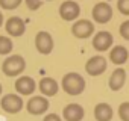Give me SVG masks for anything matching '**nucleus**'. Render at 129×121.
Segmentation results:
<instances>
[{"label": "nucleus", "instance_id": "nucleus-1", "mask_svg": "<svg viewBox=\"0 0 129 121\" xmlns=\"http://www.w3.org/2000/svg\"><path fill=\"white\" fill-rule=\"evenodd\" d=\"M61 85L69 95H79L85 91V79L79 73H67L62 77Z\"/></svg>", "mask_w": 129, "mask_h": 121}, {"label": "nucleus", "instance_id": "nucleus-2", "mask_svg": "<svg viewBox=\"0 0 129 121\" xmlns=\"http://www.w3.org/2000/svg\"><path fill=\"white\" fill-rule=\"evenodd\" d=\"M26 68V60L23 56L20 54H12L8 56L3 64H2V71L8 76V77H15L18 74H21Z\"/></svg>", "mask_w": 129, "mask_h": 121}, {"label": "nucleus", "instance_id": "nucleus-3", "mask_svg": "<svg viewBox=\"0 0 129 121\" xmlns=\"http://www.w3.org/2000/svg\"><path fill=\"white\" fill-rule=\"evenodd\" d=\"M0 106L8 113H18L23 109V98L17 94H6L0 100Z\"/></svg>", "mask_w": 129, "mask_h": 121}, {"label": "nucleus", "instance_id": "nucleus-4", "mask_svg": "<svg viewBox=\"0 0 129 121\" xmlns=\"http://www.w3.org/2000/svg\"><path fill=\"white\" fill-rule=\"evenodd\" d=\"M35 47L41 54H50L53 50V38L49 32L41 30L35 36Z\"/></svg>", "mask_w": 129, "mask_h": 121}, {"label": "nucleus", "instance_id": "nucleus-5", "mask_svg": "<svg viewBox=\"0 0 129 121\" xmlns=\"http://www.w3.org/2000/svg\"><path fill=\"white\" fill-rule=\"evenodd\" d=\"M93 18H94V21H97L100 24L108 23L112 18V8L109 6V3H106V2L96 3L93 8Z\"/></svg>", "mask_w": 129, "mask_h": 121}, {"label": "nucleus", "instance_id": "nucleus-6", "mask_svg": "<svg viewBox=\"0 0 129 121\" xmlns=\"http://www.w3.org/2000/svg\"><path fill=\"white\" fill-rule=\"evenodd\" d=\"M26 109L30 115H43L49 109V100L43 95H35L27 101Z\"/></svg>", "mask_w": 129, "mask_h": 121}, {"label": "nucleus", "instance_id": "nucleus-7", "mask_svg": "<svg viewBox=\"0 0 129 121\" xmlns=\"http://www.w3.org/2000/svg\"><path fill=\"white\" fill-rule=\"evenodd\" d=\"M106 67H108V62L103 56H93L85 64V70L90 76H100L102 73H105Z\"/></svg>", "mask_w": 129, "mask_h": 121}, {"label": "nucleus", "instance_id": "nucleus-8", "mask_svg": "<svg viewBox=\"0 0 129 121\" xmlns=\"http://www.w3.org/2000/svg\"><path fill=\"white\" fill-rule=\"evenodd\" d=\"M72 33L79 39H85L94 33V24L90 20H78L72 26Z\"/></svg>", "mask_w": 129, "mask_h": 121}, {"label": "nucleus", "instance_id": "nucleus-9", "mask_svg": "<svg viewBox=\"0 0 129 121\" xmlns=\"http://www.w3.org/2000/svg\"><path fill=\"white\" fill-rule=\"evenodd\" d=\"M81 14V8L76 2L73 0H66L61 6H59V15L66 20V21H73L79 17Z\"/></svg>", "mask_w": 129, "mask_h": 121}, {"label": "nucleus", "instance_id": "nucleus-10", "mask_svg": "<svg viewBox=\"0 0 129 121\" xmlns=\"http://www.w3.org/2000/svg\"><path fill=\"white\" fill-rule=\"evenodd\" d=\"M112 42H114V38L106 30L97 32L94 35V38H93V47L97 51H106V50H109V47L112 45Z\"/></svg>", "mask_w": 129, "mask_h": 121}, {"label": "nucleus", "instance_id": "nucleus-11", "mask_svg": "<svg viewBox=\"0 0 129 121\" xmlns=\"http://www.w3.org/2000/svg\"><path fill=\"white\" fill-rule=\"evenodd\" d=\"M84 115H85V110L78 103H70L62 110V116L66 121H82Z\"/></svg>", "mask_w": 129, "mask_h": 121}, {"label": "nucleus", "instance_id": "nucleus-12", "mask_svg": "<svg viewBox=\"0 0 129 121\" xmlns=\"http://www.w3.org/2000/svg\"><path fill=\"white\" fill-rule=\"evenodd\" d=\"M35 88H37V83L29 76H21L15 82V89L20 95H30V94H34Z\"/></svg>", "mask_w": 129, "mask_h": 121}, {"label": "nucleus", "instance_id": "nucleus-13", "mask_svg": "<svg viewBox=\"0 0 129 121\" xmlns=\"http://www.w3.org/2000/svg\"><path fill=\"white\" fill-rule=\"evenodd\" d=\"M5 29H6L8 35H11V36H21L26 30V24L20 17H11L6 21Z\"/></svg>", "mask_w": 129, "mask_h": 121}, {"label": "nucleus", "instance_id": "nucleus-14", "mask_svg": "<svg viewBox=\"0 0 129 121\" xmlns=\"http://www.w3.org/2000/svg\"><path fill=\"white\" fill-rule=\"evenodd\" d=\"M38 88H40V91H41V94L44 97H53L59 91L58 82L55 79H52V77H43L40 80V83H38Z\"/></svg>", "mask_w": 129, "mask_h": 121}, {"label": "nucleus", "instance_id": "nucleus-15", "mask_svg": "<svg viewBox=\"0 0 129 121\" xmlns=\"http://www.w3.org/2000/svg\"><path fill=\"white\" fill-rule=\"evenodd\" d=\"M124 82H126V71L123 68H115L112 71L111 77H109L108 85H109V89L111 91H118V89L123 88Z\"/></svg>", "mask_w": 129, "mask_h": 121}, {"label": "nucleus", "instance_id": "nucleus-16", "mask_svg": "<svg viewBox=\"0 0 129 121\" xmlns=\"http://www.w3.org/2000/svg\"><path fill=\"white\" fill-rule=\"evenodd\" d=\"M127 57H129V53H127L126 47H123V45H115L109 51V59L115 65H123L127 60Z\"/></svg>", "mask_w": 129, "mask_h": 121}, {"label": "nucleus", "instance_id": "nucleus-17", "mask_svg": "<svg viewBox=\"0 0 129 121\" xmlns=\"http://www.w3.org/2000/svg\"><path fill=\"white\" fill-rule=\"evenodd\" d=\"M96 121H111L112 119V107L108 103H99L94 107Z\"/></svg>", "mask_w": 129, "mask_h": 121}, {"label": "nucleus", "instance_id": "nucleus-18", "mask_svg": "<svg viewBox=\"0 0 129 121\" xmlns=\"http://www.w3.org/2000/svg\"><path fill=\"white\" fill-rule=\"evenodd\" d=\"M14 48V44L11 41V38L8 36H0V54L5 56V54H9Z\"/></svg>", "mask_w": 129, "mask_h": 121}, {"label": "nucleus", "instance_id": "nucleus-19", "mask_svg": "<svg viewBox=\"0 0 129 121\" xmlns=\"http://www.w3.org/2000/svg\"><path fill=\"white\" fill-rule=\"evenodd\" d=\"M23 0H0V8L3 9H17Z\"/></svg>", "mask_w": 129, "mask_h": 121}, {"label": "nucleus", "instance_id": "nucleus-20", "mask_svg": "<svg viewBox=\"0 0 129 121\" xmlns=\"http://www.w3.org/2000/svg\"><path fill=\"white\" fill-rule=\"evenodd\" d=\"M118 116L121 121H129V101H124L118 107Z\"/></svg>", "mask_w": 129, "mask_h": 121}, {"label": "nucleus", "instance_id": "nucleus-21", "mask_svg": "<svg viewBox=\"0 0 129 121\" xmlns=\"http://www.w3.org/2000/svg\"><path fill=\"white\" fill-rule=\"evenodd\" d=\"M117 8L123 15H129V0H117Z\"/></svg>", "mask_w": 129, "mask_h": 121}, {"label": "nucleus", "instance_id": "nucleus-22", "mask_svg": "<svg viewBox=\"0 0 129 121\" xmlns=\"http://www.w3.org/2000/svg\"><path fill=\"white\" fill-rule=\"evenodd\" d=\"M120 35L126 39V41H129V20H126V21H123L121 24H120Z\"/></svg>", "mask_w": 129, "mask_h": 121}, {"label": "nucleus", "instance_id": "nucleus-23", "mask_svg": "<svg viewBox=\"0 0 129 121\" xmlns=\"http://www.w3.org/2000/svg\"><path fill=\"white\" fill-rule=\"evenodd\" d=\"M24 2H26V6L30 11H37L41 6V0H24Z\"/></svg>", "mask_w": 129, "mask_h": 121}, {"label": "nucleus", "instance_id": "nucleus-24", "mask_svg": "<svg viewBox=\"0 0 129 121\" xmlns=\"http://www.w3.org/2000/svg\"><path fill=\"white\" fill-rule=\"evenodd\" d=\"M43 121H62L61 119V116L59 115H56V113H49V115H46L44 116V119Z\"/></svg>", "mask_w": 129, "mask_h": 121}, {"label": "nucleus", "instance_id": "nucleus-25", "mask_svg": "<svg viewBox=\"0 0 129 121\" xmlns=\"http://www.w3.org/2000/svg\"><path fill=\"white\" fill-rule=\"evenodd\" d=\"M3 24V15H2V12H0V26Z\"/></svg>", "mask_w": 129, "mask_h": 121}, {"label": "nucleus", "instance_id": "nucleus-26", "mask_svg": "<svg viewBox=\"0 0 129 121\" xmlns=\"http://www.w3.org/2000/svg\"><path fill=\"white\" fill-rule=\"evenodd\" d=\"M0 94H2V85H0Z\"/></svg>", "mask_w": 129, "mask_h": 121}]
</instances>
